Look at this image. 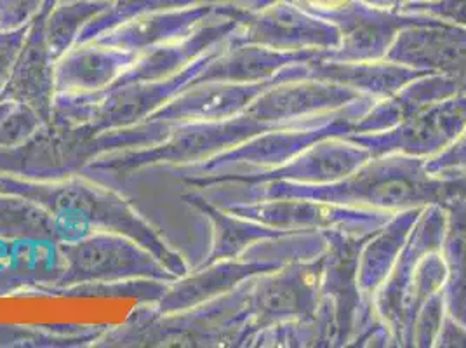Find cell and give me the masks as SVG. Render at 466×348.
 Listing matches in <instances>:
<instances>
[{
	"label": "cell",
	"mask_w": 466,
	"mask_h": 348,
	"mask_svg": "<svg viewBox=\"0 0 466 348\" xmlns=\"http://www.w3.org/2000/svg\"><path fill=\"white\" fill-rule=\"evenodd\" d=\"M399 13L446 21L466 28V0H420L404 4Z\"/></svg>",
	"instance_id": "cell-2"
},
{
	"label": "cell",
	"mask_w": 466,
	"mask_h": 348,
	"mask_svg": "<svg viewBox=\"0 0 466 348\" xmlns=\"http://www.w3.org/2000/svg\"><path fill=\"white\" fill-rule=\"evenodd\" d=\"M389 58L439 68L447 77H456L466 65V28L428 18L397 34Z\"/></svg>",
	"instance_id": "cell-1"
},
{
	"label": "cell",
	"mask_w": 466,
	"mask_h": 348,
	"mask_svg": "<svg viewBox=\"0 0 466 348\" xmlns=\"http://www.w3.org/2000/svg\"><path fill=\"white\" fill-rule=\"evenodd\" d=\"M452 168H466V138L460 143H456L449 152L441 155L437 160L428 164V169L431 171H442V169H452Z\"/></svg>",
	"instance_id": "cell-3"
},
{
	"label": "cell",
	"mask_w": 466,
	"mask_h": 348,
	"mask_svg": "<svg viewBox=\"0 0 466 348\" xmlns=\"http://www.w3.org/2000/svg\"><path fill=\"white\" fill-rule=\"evenodd\" d=\"M289 2L296 4L298 7H301L305 11H309L311 15H317V16L322 18V16L330 15V13L345 9L355 0H289Z\"/></svg>",
	"instance_id": "cell-4"
}]
</instances>
